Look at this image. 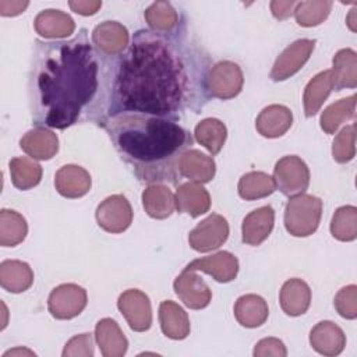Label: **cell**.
<instances>
[{
    "mask_svg": "<svg viewBox=\"0 0 357 357\" xmlns=\"http://www.w3.org/2000/svg\"><path fill=\"white\" fill-rule=\"evenodd\" d=\"M296 4H297V1H294V0H287V1L273 0V1H271V11L275 18L286 20L293 14Z\"/></svg>",
    "mask_w": 357,
    "mask_h": 357,
    "instance_id": "f6af8a7d",
    "label": "cell"
},
{
    "mask_svg": "<svg viewBox=\"0 0 357 357\" xmlns=\"http://www.w3.org/2000/svg\"><path fill=\"white\" fill-rule=\"evenodd\" d=\"M322 216V201L310 194L290 197L284 209V227L294 237H308L317 231Z\"/></svg>",
    "mask_w": 357,
    "mask_h": 357,
    "instance_id": "277c9868",
    "label": "cell"
},
{
    "mask_svg": "<svg viewBox=\"0 0 357 357\" xmlns=\"http://www.w3.org/2000/svg\"><path fill=\"white\" fill-rule=\"evenodd\" d=\"M268 303L258 294H244L234 304V317L241 326L258 328L268 319Z\"/></svg>",
    "mask_w": 357,
    "mask_h": 357,
    "instance_id": "4316f807",
    "label": "cell"
},
{
    "mask_svg": "<svg viewBox=\"0 0 357 357\" xmlns=\"http://www.w3.org/2000/svg\"><path fill=\"white\" fill-rule=\"evenodd\" d=\"M185 271H201L211 275L216 282L229 283L236 279L238 273V259L229 251H219L209 257L197 258L191 261Z\"/></svg>",
    "mask_w": 357,
    "mask_h": 357,
    "instance_id": "5bb4252c",
    "label": "cell"
},
{
    "mask_svg": "<svg viewBox=\"0 0 357 357\" xmlns=\"http://www.w3.org/2000/svg\"><path fill=\"white\" fill-rule=\"evenodd\" d=\"M96 222L107 233H123L132 222V208L121 194L105 198L96 208Z\"/></svg>",
    "mask_w": 357,
    "mask_h": 357,
    "instance_id": "9c48e42d",
    "label": "cell"
},
{
    "mask_svg": "<svg viewBox=\"0 0 357 357\" xmlns=\"http://www.w3.org/2000/svg\"><path fill=\"white\" fill-rule=\"evenodd\" d=\"M29 6L26 0H0V14L3 17H15Z\"/></svg>",
    "mask_w": 357,
    "mask_h": 357,
    "instance_id": "ee69618b",
    "label": "cell"
},
{
    "mask_svg": "<svg viewBox=\"0 0 357 357\" xmlns=\"http://www.w3.org/2000/svg\"><path fill=\"white\" fill-rule=\"evenodd\" d=\"M86 290L75 283H63L54 287L47 298V310L56 319H71L86 307Z\"/></svg>",
    "mask_w": 357,
    "mask_h": 357,
    "instance_id": "52a82bcc",
    "label": "cell"
},
{
    "mask_svg": "<svg viewBox=\"0 0 357 357\" xmlns=\"http://www.w3.org/2000/svg\"><path fill=\"white\" fill-rule=\"evenodd\" d=\"M130 42L127 28L117 21H103L92 31L93 46L106 57L121 54Z\"/></svg>",
    "mask_w": 357,
    "mask_h": 357,
    "instance_id": "4fadbf2b",
    "label": "cell"
},
{
    "mask_svg": "<svg viewBox=\"0 0 357 357\" xmlns=\"http://www.w3.org/2000/svg\"><path fill=\"white\" fill-rule=\"evenodd\" d=\"M333 305L340 317L346 319H356L357 318V286L349 284L342 287L333 298Z\"/></svg>",
    "mask_w": 357,
    "mask_h": 357,
    "instance_id": "ab89813d",
    "label": "cell"
},
{
    "mask_svg": "<svg viewBox=\"0 0 357 357\" xmlns=\"http://www.w3.org/2000/svg\"><path fill=\"white\" fill-rule=\"evenodd\" d=\"M95 340L103 357H123L128 349V340L119 324L112 318H102L95 326Z\"/></svg>",
    "mask_w": 357,
    "mask_h": 357,
    "instance_id": "7402d4cb",
    "label": "cell"
},
{
    "mask_svg": "<svg viewBox=\"0 0 357 357\" xmlns=\"http://www.w3.org/2000/svg\"><path fill=\"white\" fill-rule=\"evenodd\" d=\"M194 137L202 146L209 151V153L216 155L220 152L226 142L227 128L219 119L208 117L195 126Z\"/></svg>",
    "mask_w": 357,
    "mask_h": 357,
    "instance_id": "d6a6232c",
    "label": "cell"
},
{
    "mask_svg": "<svg viewBox=\"0 0 357 357\" xmlns=\"http://www.w3.org/2000/svg\"><path fill=\"white\" fill-rule=\"evenodd\" d=\"M33 26L38 35L45 39L61 40L71 36L75 31L74 20L61 10H43L33 21Z\"/></svg>",
    "mask_w": 357,
    "mask_h": 357,
    "instance_id": "9a60e30c",
    "label": "cell"
},
{
    "mask_svg": "<svg viewBox=\"0 0 357 357\" xmlns=\"http://www.w3.org/2000/svg\"><path fill=\"white\" fill-rule=\"evenodd\" d=\"M173 289L183 304L191 310H202L208 307L212 300L209 286L195 273V271L183 269L174 279Z\"/></svg>",
    "mask_w": 357,
    "mask_h": 357,
    "instance_id": "7c38bea8",
    "label": "cell"
},
{
    "mask_svg": "<svg viewBox=\"0 0 357 357\" xmlns=\"http://www.w3.org/2000/svg\"><path fill=\"white\" fill-rule=\"evenodd\" d=\"M332 79L333 88L340 91L343 88L357 86V53L353 49H340L333 56Z\"/></svg>",
    "mask_w": 357,
    "mask_h": 357,
    "instance_id": "f546056e",
    "label": "cell"
},
{
    "mask_svg": "<svg viewBox=\"0 0 357 357\" xmlns=\"http://www.w3.org/2000/svg\"><path fill=\"white\" fill-rule=\"evenodd\" d=\"M86 33L81 29L71 39L35 42L28 95L36 127L64 130L77 123L106 120L116 64Z\"/></svg>",
    "mask_w": 357,
    "mask_h": 357,
    "instance_id": "7a4b0ae2",
    "label": "cell"
},
{
    "mask_svg": "<svg viewBox=\"0 0 357 357\" xmlns=\"http://www.w3.org/2000/svg\"><path fill=\"white\" fill-rule=\"evenodd\" d=\"M176 209L180 213H187L191 218L206 213L211 208V195L206 188L199 183H183L177 187Z\"/></svg>",
    "mask_w": 357,
    "mask_h": 357,
    "instance_id": "ffe728a7",
    "label": "cell"
},
{
    "mask_svg": "<svg viewBox=\"0 0 357 357\" xmlns=\"http://www.w3.org/2000/svg\"><path fill=\"white\" fill-rule=\"evenodd\" d=\"M229 237V223L219 213H211L201 220L188 234V244L198 252L218 250Z\"/></svg>",
    "mask_w": 357,
    "mask_h": 357,
    "instance_id": "ba28073f",
    "label": "cell"
},
{
    "mask_svg": "<svg viewBox=\"0 0 357 357\" xmlns=\"http://www.w3.org/2000/svg\"><path fill=\"white\" fill-rule=\"evenodd\" d=\"M331 233L339 241H353L357 237V208L344 205L335 211L331 220Z\"/></svg>",
    "mask_w": 357,
    "mask_h": 357,
    "instance_id": "74e56055",
    "label": "cell"
},
{
    "mask_svg": "<svg viewBox=\"0 0 357 357\" xmlns=\"http://www.w3.org/2000/svg\"><path fill=\"white\" fill-rule=\"evenodd\" d=\"M20 148L32 159L49 160L59 151V138L46 127H35L22 135Z\"/></svg>",
    "mask_w": 357,
    "mask_h": 357,
    "instance_id": "ac0fdd59",
    "label": "cell"
},
{
    "mask_svg": "<svg viewBox=\"0 0 357 357\" xmlns=\"http://www.w3.org/2000/svg\"><path fill=\"white\" fill-rule=\"evenodd\" d=\"M103 128L138 180L177 184L178 159L194 142L185 128L173 120L138 113L110 116Z\"/></svg>",
    "mask_w": 357,
    "mask_h": 357,
    "instance_id": "3957f363",
    "label": "cell"
},
{
    "mask_svg": "<svg viewBox=\"0 0 357 357\" xmlns=\"http://www.w3.org/2000/svg\"><path fill=\"white\" fill-rule=\"evenodd\" d=\"M238 195L245 201H254L271 195L276 190L273 177L264 172H248L238 180Z\"/></svg>",
    "mask_w": 357,
    "mask_h": 357,
    "instance_id": "e575fe53",
    "label": "cell"
},
{
    "mask_svg": "<svg viewBox=\"0 0 357 357\" xmlns=\"http://www.w3.org/2000/svg\"><path fill=\"white\" fill-rule=\"evenodd\" d=\"M117 307L134 332H145L152 325V307L149 297L138 290L128 289L119 296Z\"/></svg>",
    "mask_w": 357,
    "mask_h": 357,
    "instance_id": "30bf717a",
    "label": "cell"
},
{
    "mask_svg": "<svg viewBox=\"0 0 357 357\" xmlns=\"http://www.w3.org/2000/svg\"><path fill=\"white\" fill-rule=\"evenodd\" d=\"M310 344L317 353L333 357L343 351L346 335L335 322L321 321L310 332Z\"/></svg>",
    "mask_w": 357,
    "mask_h": 357,
    "instance_id": "e0dca14e",
    "label": "cell"
},
{
    "mask_svg": "<svg viewBox=\"0 0 357 357\" xmlns=\"http://www.w3.org/2000/svg\"><path fill=\"white\" fill-rule=\"evenodd\" d=\"M151 31L159 33H172L178 29V14L169 1H155L144 13Z\"/></svg>",
    "mask_w": 357,
    "mask_h": 357,
    "instance_id": "1f68e13d",
    "label": "cell"
},
{
    "mask_svg": "<svg viewBox=\"0 0 357 357\" xmlns=\"http://www.w3.org/2000/svg\"><path fill=\"white\" fill-rule=\"evenodd\" d=\"M356 113V95L343 98L329 105L321 114L319 124L326 134H335L339 127L351 120Z\"/></svg>",
    "mask_w": 357,
    "mask_h": 357,
    "instance_id": "836d02e7",
    "label": "cell"
},
{
    "mask_svg": "<svg viewBox=\"0 0 357 357\" xmlns=\"http://www.w3.org/2000/svg\"><path fill=\"white\" fill-rule=\"evenodd\" d=\"M42 166L32 158L20 156L10 160V176L13 185L18 190H29L42 180Z\"/></svg>",
    "mask_w": 357,
    "mask_h": 357,
    "instance_id": "4dcf8cb0",
    "label": "cell"
},
{
    "mask_svg": "<svg viewBox=\"0 0 357 357\" xmlns=\"http://www.w3.org/2000/svg\"><path fill=\"white\" fill-rule=\"evenodd\" d=\"M273 180L276 188L289 198L304 194L310 184V169L301 158L287 155L276 162Z\"/></svg>",
    "mask_w": 357,
    "mask_h": 357,
    "instance_id": "8992f818",
    "label": "cell"
},
{
    "mask_svg": "<svg viewBox=\"0 0 357 357\" xmlns=\"http://www.w3.org/2000/svg\"><path fill=\"white\" fill-rule=\"evenodd\" d=\"M33 283V271L18 259H6L0 264V284L10 293H22Z\"/></svg>",
    "mask_w": 357,
    "mask_h": 357,
    "instance_id": "83f0119b",
    "label": "cell"
},
{
    "mask_svg": "<svg viewBox=\"0 0 357 357\" xmlns=\"http://www.w3.org/2000/svg\"><path fill=\"white\" fill-rule=\"evenodd\" d=\"M206 74L198 49L177 31L139 29L114 66L107 117L138 113L176 120L205 100Z\"/></svg>",
    "mask_w": 357,
    "mask_h": 357,
    "instance_id": "6da1fadb",
    "label": "cell"
},
{
    "mask_svg": "<svg viewBox=\"0 0 357 357\" xmlns=\"http://www.w3.org/2000/svg\"><path fill=\"white\" fill-rule=\"evenodd\" d=\"M92 333H81L71 337L63 350V357H92L95 353Z\"/></svg>",
    "mask_w": 357,
    "mask_h": 357,
    "instance_id": "60d3db41",
    "label": "cell"
},
{
    "mask_svg": "<svg viewBox=\"0 0 357 357\" xmlns=\"http://www.w3.org/2000/svg\"><path fill=\"white\" fill-rule=\"evenodd\" d=\"M180 177L190 178L194 183H209L216 173V165L212 156L198 149H187L178 159Z\"/></svg>",
    "mask_w": 357,
    "mask_h": 357,
    "instance_id": "44dd1931",
    "label": "cell"
},
{
    "mask_svg": "<svg viewBox=\"0 0 357 357\" xmlns=\"http://www.w3.org/2000/svg\"><path fill=\"white\" fill-rule=\"evenodd\" d=\"M142 205L151 218L166 219L176 209V198L167 185L160 183L149 184L142 191Z\"/></svg>",
    "mask_w": 357,
    "mask_h": 357,
    "instance_id": "484cf974",
    "label": "cell"
},
{
    "mask_svg": "<svg viewBox=\"0 0 357 357\" xmlns=\"http://www.w3.org/2000/svg\"><path fill=\"white\" fill-rule=\"evenodd\" d=\"M332 89H333V79H332L331 70L321 71L308 81L303 95L304 112L307 117H312L319 112L324 102L331 95Z\"/></svg>",
    "mask_w": 357,
    "mask_h": 357,
    "instance_id": "f1b7e54d",
    "label": "cell"
},
{
    "mask_svg": "<svg viewBox=\"0 0 357 357\" xmlns=\"http://www.w3.org/2000/svg\"><path fill=\"white\" fill-rule=\"evenodd\" d=\"M244 84V75L238 64L223 60L213 64L206 74L205 85L209 96L227 100L237 96Z\"/></svg>",
    "mask_w": 357,
    "mask_h": 357,
    "instance_id": "5b68a950",
    "label": "cell"
},
{
    "mask_svg": "<svg viewBox=\"0 0 357 357\" xmlns=\"http://www.w3.org/2000/svg\"><path fill=\"white\" fill-rule=\"evenodd\" d=\"M92 185L89 173L78 165H64L54 176V187L57 192L66 198L84 197Z\"/></svg>",
    "mask_w": 357,
    "mask_h": 357,
    "instance_id": "d6986e66",
    "label": "cell"
},
{
    "mask_svg": "<svg viewBox=\"0 0 357 357\" xmlns=\"http://www.w3.org/2000/svg\"><path fill=\"white\" fill-rule=\"evenodd\" d=\"M293 124V113L283 105H269L261 110L255 120L257 131L265 138H279Z\"/></svg>",
    "mask_w": 357,
    "mask_h": 357,
    "instance_id": "603a6c76",
    "label": "cell"
},
{
    "mask_svg": "<svg viewBox=\"0 0 357 357\" xmlns=\"http://www.w3.org/2000/svg\"><path fill=\"white\" fill-rule=\"evenodd\" d=\"M70 8L79 15H93L102 7L100 0H73L68 1Z\"/></svg>",
    "mask_w": 357,
    "mask_h": 357,
    "instance_id": "7bdbcfd3",
    "label": "cell"
},
{
    "mask_svg": "<svg viewBox=\"0 0 357 357\" xmlns=\"http://www.w3.org/2000/svg\"><path fill=\"white\" fill-rule=\"evenodd\" d=\"M332 156L337 163H347L356 156V126L343 127L332 144Z\"/></svg>",
    "mask_w": 357,
    "mask_h": 357,
    "instance_id": "f35d334b",
    "label": "cell"
},
{
    "mask_svg": "<svg viewBox=\"0 0 357 357\" xmlns=\"http://www.w3.org/2000/svg\"><path fill=\"white\" fill-rule=\"evenodd\" d=\"M159 322L165 336L173 340H183L190 335V318L185 310L172 300L159 305Z\"/></svg>",
    "mask_w": 357,
    "mask_h": 357,
    "instance_id": "d4e9b609",
    "label": "cell"
},
{
    "mask_svg": "<svg viewBox=\"0 0 357 357\" xmlns=\"http://www.w3.org/2000/svg\"><path fill=\"white\" fill-rule=\"evenodd\" d=\"M333 3L331 0H307V1H297L293 14L298 25L310 28L322 24L331 10Z\"/></svg>",
    "mask_w": 357,
    "mask_h": 357,
    "instance_id": "8d00e7d4",
    "label": "cell"
},
{
    "mask_svg": "<svg viewBox=\"0 0 357 357\" xmlns=\"http://www.w3.org/2000/svg\"><path fill=\"white\" fill-rule=\"evenodd\" d=\"M252 354L255 357H266V356H275V357H286L287 350L284 343L278 337H265L261 339L255 347Z\"/></svg>",
    "mask_w": 357,
    "mask_h": 357,
    "instance_id": "b9f144b4",
    "label": "cell"
},
{
    "mask_svg": "<svg viewBox=\"0 0 357 357\" xmlns=\"http://www.w3.org/2000/svg\"><path fill=\"white\" fill-rule=\"evenodd\" d=\"M279 303L286 315H303L307 312L311 304V289L304 280L298 278L289 279L280 289Z\"/></svg>",
    "mask_w": 357,
    "mask_h": 357,
    "instance_id": "cb8c5ba5",
    "label": "cell"
},
{
    "mask_svg": "<svg viewBox=\"0 0 357 357\" xmlns=\"http://www.w3.org/2000/svg\"><path fill=\"white\" fill-rule=\"evenodd\" d=\"M356 11V8H351V11H350V15H349V18H347V25H349V28L354 32L356 31V20H354V13Z\"/></svg>",
    "mask_w": 357,
    "mask_h": 357,
    "instance_id": "7dc6e473",
    "label": "cell"
},
{
    "mask_svg": "<svg viewBox=\"0 0 357 357\" xmlns=\"http://www.w3.org/2000/svg\"><path fill=\"white\" fill-rule=\"evenodd\" d=\"M21 354L35 356V353H33V351H31V350H28V349H21V347H18V349H13V350L6 351V353L3 354V357H7V356H21Z\"/></svg>",
    "mask_w": 357,
    "mask_h": 357,
    "instance_id": "bcb514c9",
    "label": "cell"
},
{
    "mask_svg": "<svg viewBox=\"0 0 357 357\" xmlns=\"http://www.w3.org/2000/svg\"><path fill=\"white\" fill-rule=\"evenodd\" d=\"M275 225V211L271 205H265L250 212L241 225V240L248 245H259L264 243Z\"/></svg>",
    "mask_w": 357,
    "mask_h": 357,
    "instance_id": "2e32d148",
    "label": "cell"
},
{
    "mask_svg": "<svg viewBox=\"0 0 357 357\" xmlns=\"http://www.w3.org/2000/svg\"><path fill=\"white\" fill-rule=\"evenodd\" d=\"M315 47L314 39H298L289 45L275 60L271 70V78L276 82L284 81L298 73L308 61Z\"/></svg>",
    "mask_w": 357,
    "mask_h": 357,
    "instance_id": "8fae6325",
    "label": "cell"
},
{
    "mask_svg": "<svg viewBox=\"0 0 357 357\" xmlns=\"http://www.w3.org/2000/svg\"><path fill=\"white\" fill-rule=\"evenodd\" d=\"M28 234V225L25 218L13 211H0V245L15 247L25 240Z\"/></svg>",
    "mask_w": 357,
    "mask_h": 357,
    "instance_id": "d590c367",
    "label": "cell"
}]
</instances>
